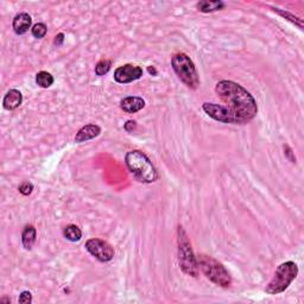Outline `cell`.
Returning a JSON list of instances; mask_svg holds the SVG:
<instances>
[{"label": "cell", "instance_id": "obj_11", "mask_svg": "<svg viewBox=\"0 0 304 304\" xmlns=\"http://www.w3.org/2000/svg\"><path fill=\"white\" fill-rule=\"evenodd\" d=\"M120 107L124 112L127 113H136L145 107V101L139 97H127L121 100Z\"/></svg>", "mask_w": 304, "mask_h": 304}, {"label": "cell", "instance_id": "obj_18", "mask_svg": "<svg viewBox=\"0 0 304 304\" xmlns=\"http://www.w3.org/2000/svg\"><path fill=\"white\" fill-rule=\"evenodd\" d=\"M112 66V62L110 60H101L100 62L95 66V74L98 76H102L105 74H107L110 72Z\"/></svg>", "mask_w": 304, "mask_h": 304}, {"label": "cell", "instance_id": "obj_15", "mask_svg": "<svg viewBox=\"0 0 304 304\" xmlns=\"http://www.w3.org/2000/svg\"><path fill=\"white\" fill-rule=\"evenodd\" d=\"M198 11L209 14V12H215L225 8V3L222 2H200L197 3Z\"/></svg>", "mask_w": 304, "mask_h": 304}, {"label": "cell", "instance_id": "obj_9", "mask_svg": "<svg viewBox=\"0 0 304 304\" xmlns=\"http://www.w3.org/2000/svg\"><path fill=\"white\" fill-rule=\"evenodd\" d=\"M203 111L206 112L207 115L216 121H221L226 124H233V119L230 117L228 112L222 105L219 104H209V102H204L202 105Z\"/></svg>", "mask_w": 304, "mask_h": 304}, {"label": "cell", "instance_id": "obj_6", "mask_svg": "<svg viewBox=\"0 0 304 304\" xmlns=\"http://www.w3.org/2000/svg\"><path fill=\"white\" fill-rule=\"evenodd\" d=\"M171 66L175 74L190 89H196L200 85L197 70L190 57L183 53H178L172 57Z\"/></svg>", "mask_w": 304, "mask_h": 304}, {"label": "cell", "instance_id": "obj_20", "mask_svg": "<svg viewBox=\"0 0 304 304\" xmlns=\"http://www.w3.org/2000/svg\"><path fill=\"white\" fill-rule=\"evenodd\" d=\"M273 11L274 12H278V14H279L280 16H283V17H285L286 19H289L290 22H292L293 24H296V25H298V27L302 29L303 28V23H302V19H299V18H297L296 16H293L292 14H290V12H284V11H281V10H279V9H273Z\"/></svg>", "mask_w": 304, "mask_h": 304}, {"label": "cell", "instance_id": "obj_10", "mask_svg": "<svg viewBox=\"0 0 304 304\" xmlns=\"http://www.w3.org/2000/svg\"><path fill=\"white\" fill-rule=\"evenodd\" d=\"M101 133L100 126L94 124H88L86 126L81 127L79 130V132L75 136V143H83L87 142V140L97 138L99 134Z\"/></svg>", "mask_w": 304, "mask_h": 304}, {"label": "cell", "instance_id": "obj_14", "mask_svg": "<svg viewBox=\"0 0 304 304\" xmlns=\"http://www.w3.org/2000/svg\"><path fill=\"white\" fill-rule=\"evenodd\" d=\"M36 228L33 225H28L24 227L23 233H22V244H23L25 249L30 251L34 247L35 242H36Z\"/></svg>", "mask_w": 304, "mask_h": 304}, {"label": "cell", "instance_id": "obj_19", "mask_svg": "<svg viewBox=\"0 0 304 304\" xmlns=\"http://www.w3.org/2000/svg\"><path fill=\"white\" fill-rule=\"evenodd\" d=\"M47 31H48L47 25L43 24V23L35 24L34 27H33V29H31V33H33V36L35 38H38V40H40V38H43L44 36H46Z\"/></svg>", "mask_w": 304, "mask_h": 304}, {"label": "cell", "instance_id": "obj_5", "mask_svg": "<svg viewBox=\"0 0 304 304\" xmlns=\"http://www.w3.org/2000/svg\"><path fill=\"white\" fill-rule=\"evenodd\" d=\"M177 244H178V261H180L181 270L185 274L191 277H197L198 266L191 244L187 233L182 226L177 229Z\"/></svg>", "mask_w": 304, "mask_h": 304}, {"label": "cell", "instance_id": "obj_12", "mask_svg": "<svg viewBox=\"0 0 304 304\" xmlns=\"http://www.w3.org/2000/svg\"><path fill=\"white\" fill-rule=\"evenodd\" d=\"M22 102H23V95L22 93L17 91V89H10L6 93L4 100H3V105L4 108L8 111H15L21 106Z\"/></svg>", "mask_w": 304, "mask_h": 304}, {"label": "cell", "instance_id": "obj_13", "mask_svg": "<svg viewBox=\"0 0 304 304\" xmlns=\"http://www.w3.org/2000/svg\"><path fill=\"white\" fill-rule=\"evenodd\" d=\"M31 23H33V19H31L30 16L23 12V14L16 16L14 23H12V28H14L15 33L17 35H24L31 28Z\"/></svg>", "mask_w": 304, "mask_h": 304}, {"label": "cell", "instance_id": "obj_25", "mask_svg": "<svg viewBox=\"0 0 304 304\" xmlns=\"http://www.w3.org/2000/svg\"><path fill=\"white\" fill-rule=\"evenodd\" d=\"M148 70H149L150 74H153V75H156V74H157V72L155 70V68H153V67H152V68H151V67H149Z\"/></svg>", "mask_w": 304, "mask_h": 304}, {"label": "cell", "instance_id": "obj_4", "mask_svg": "<svg viewBox=\"0 0 304 304\" xmlns=\"http://www.w3.org/2000/svg\"><path fill=\"white\" fill-rule=\"evenodd\" d=\"M298 274V266L293 261H285L280 264L274 272L272 279L265 287V291L268 295H278V293L284 292L290 284L296 279Z\"/></svg>", "mask_w": 304, "mask_h": 304}, {"label": "cell", "instance_id": "obj_26", "mask_svg": "<svg viewBox=\"0 0 304 304\" xmlns=\"http://www.w3.org/2000/svg\"><path fill=\"white\" fill-rule=\"evenodd\" d=\"M0 302H2V303H9L10 304V302H11V300H10L9 298H3L2 300H0Z\"/></svg>", "mask_w": 304, "mask_h": 304}, {"label": "cell", "instance_id": "obj_21", "mask_svg": "<svg viewBox=\"0 0 304 304\" xmlns=\"http://www.w3.org/2000/svg\"><path fill=\"white\" fill-rule=\"evenodd\" d=\"M19 193L22 195H24V196H29L31 193H33L34 190V184L30 183V182H23L21 185L18 187Z\"/></svg>", "mask_w": 304, "mask_h": 304}, {"label": "cell", "instance_id": "obj_1", "mask_svg": "<svg viewBox=\"0 0 304 304\" xmlns=\"http://www.w3.org/2000/svg\"><path fill=\"white\" fill-rule=\"evenodd\" d=\"M215 92L223 102L222 106L232 117L233 124L244 125L254 119L258 113L257 102L242 86L222 80L216 85Z\"/></svg>", "mask_w": 304, "mask_h": 304}, {"label": "cell", "instance_id": "obj_16", "mask_svg": "<svg viewBox=\"0 0 304 304\" xmlns=\"http://www.w3.org/2000/svg\"><path fill=\"white\" fill-rule=\"evenodd\" d=\"M63 235H65V238L67 240H69V241L76 242V241H79V240H81L82 232L78 226L69 225V226H67L65 229H63Z\"/></svg>", "mask_w": 304, "mask_h": 304}, {"label": "cell", "instance_id": "obj_17", "mask_svg": "<svg viewBox=\"0 0 304 304\" xmlns=\"http://www.w3.org/2000/svg\"><path fill=\"white\" fill-rule=\"evenodd\" d=\"M36 82L42 88H49L54 83V76L48 72H40L36 75Z\"/></svg>", "mask_w": 304, "mask_h": 304}, {"label": "cell", "instance_id": "obj_7", "mask_svg": "<svg viewBox=\"0 0 304 304\" xmlns=\"http://www.w3.org/2000/svg\"><path fill=\"white\" fill-rule=\"evenodd\" d=\"M85 246L86 249L93 257H95L99 261H102V263L110 261L114 257V248L107 241H105V240L98 238L89 239L87 240Z\"/></svg>", "mask_w": 304, "mask_h": 304}, {"label": "cell", "instance_id": "obj_24", "mask_svg": "<svg viewBox=\"0 0 304 304\" xmlns=\"http://www.w3.org/2000/svg\"><path fill=\"white\" fill-rule=\"evenodd\" d=\"M63 41H65V35L59 34L55 37V40H54V44H55V46H57V47H60V46H62Z\"/></svg>", "mask_w": 304, "mask_h": 304}, {"label": "cell", "instance_id": "obj_23", "mask_svg": "<svg viewBox=\"0 0 304 304\" xmlns=\"http://www.w3.org/2000/svg\"><path fill=\"white\" fill-rule=\"evenodd\" d=\"M137 127V123L133 120H129L126 124H125V130L127 131V132H131V131H133Z\"/></svg>", "mask_w": 304, "mask_h": 304}, {"label": "cell", "instance_id": "obj_3", "mask_svg": "<svg viewBox=\"0 0 304 304\" xmlns=\"http://www.w3.org/2000/svg\"><path fill=\"white\" fill-rule=\"evenodd\" d=\"M196 260L198 270H201V272L210 281L222 287L230 286L232 278H230L229 272L226 270V267L220 261L206 254H200L196 258Z\"/></svg>", "mask_w": 304, "mask_h": 304}, {"label": "cell", "instance_id": "obj_22", "mask_svg": "<svg viewBox=\"0 0 304 304\" xmlns=\"http://www.w3.org/2000/svg\"><path fill=\"white\" fill-rule=\"evenodd\" d=\"M31 302H33V295H31L30 291H23L19 296V303L29 304Z\"/></svg>", "mask_w": 304, "mask_h": 304}, {"label": "cell", "instance_id": "obj_2", "mask_svg": "<svg viewBox=\"0 0 304 304\" xmlns=\"http://www.w3.org/2000/svg\"><path fill=\"white\" fill-rule=\"evenodd\" d=\"M125 163L133 177L142 183H152L158 178V172L155 165L149 157L139 150L127 152L125 156Z\"/></svg>", "mask_w": 304, "mask_h": 304}, {"label": "cell", "instance_id": "obj_8", "mask_svg": "<svg viewBox=\"0 0 304 304\" xmlns=\"http://www.w3.org/2000/svg\"><path fill=\"white\" fill-rule=\"evenodd\" d=\"M143 76V69L138 66L125 65L115 69L114 80L118 83H130Z\"/></svg>", "mask_w": 304, "mask_h": 304}]
</instances>
